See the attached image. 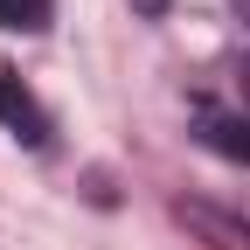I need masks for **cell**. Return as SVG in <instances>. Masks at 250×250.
Here are the masks:
<instances>
[{
  "mask_svg": "<svg viewBox=\"0 0 250 250\" xmlns=\"http://www.w3.org/2000/svg\"><path fill=\"white\" fill-rule=\"evenodd\" d=\"M0 125H7L14 139H28V146L49 139V118H42V104L21 90V77H0Z\"/></svg>",
  "mask_w": 250,
  "mask_h": 250,
  "instance_id": "6da1fadb",
  "label": "cell"
},
{
  "mask_svg": "<svg viewBox=\"0 0 250 250\" xmlns=\"http://www.w3.org/2000/svg\"><path fill=\"white\" fill-rule=\"evenodd\" d=\"M188 229H202L215 250H250V223H236V215H223V208H202V202H181L174 208Z\"/></svg>",
  "mask_w": 250,
  "mask_h": 250,
  "instance_id": "7a4b0ae2",
  "label": "cell"
},
{
  "mask_svg": "<svg viewBox=\"0 0 250 250\" xmlns=\"http://www.w3.org/2000/svg\"><path fill=\"white\" fill-rule=\"evenodd\" d=\"M202 139L229 160H250V118H223V111H202Z\"/></svg>",
  "mask_w": 250,
  "mask_h": 250,
  "instance_id": "3957f363",
  "label": "cell"
},
{
  "mask_svg": "<svg viewBox=\"0 0 250 250\" xmlns=\"http://www.w3.org/2000/svg\"><path fill=\"white\" fill-rule=\"evenodd\" d=\"M49 7H56V0H0V28H14V35H42V28H49Z\"/></svg>",
  "mask_w": 250,
  "mask_h": 250,
  "instance_id": "277c9868",
  "label": "cell"
},
{
  "mask_svg": "<svg viewBox=\"0 0 250 250\" xmlns=\"http://www.w3.org/2000/svg\"><path fill=\"white\" fill-rule=\"evenodd\" d=\"M236 98H243V104H250V56H243V62H236Z\"/></svg>",
  "mask_w": 250,
  "mask_h": 250,
  "instance_id": "5b68a950",
  "label": "cell"
},
{
  "mask_svg": "<svg viewBox=\"0 0 250 250\" xmlns=\"http://www.w3.org/2000/svg\"><path fill=\"white\" fill-rule=\"evenodd\" d=\"M236 7H243V14H250V0H236Z\"/></svg>",
  "mask_w": 250,
  "mask_h": 250,
  "instance_id": "8992f818",
  "label": "cell"
}]
</instances>
